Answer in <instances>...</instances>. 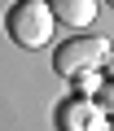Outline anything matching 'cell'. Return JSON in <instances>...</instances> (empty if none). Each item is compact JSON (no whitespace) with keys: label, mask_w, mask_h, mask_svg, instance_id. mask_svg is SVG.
<instances>
[{"label":"cell","mask_w":114,"mask_h":131,"mask_svg":"<svg viewBox=\"0 0 114 131\" xmlns=\"http://www.w3.org/2000/svg\"><path fill=\"white\" fill-rule=\"evenodd\" d=\"M53 26H57V18L44 0H13L9 13H5V31L22 48H44L53 39Z\"/></svg>","instance_id":"obj_1"},{"label":"cell","mask_w":114,"mask_h":131,"mask_svg":"<svg viewBox=\"0 0 114 131\" xmlns=\"http://www.w3.org/2000/svg\"><path fill=\"white\" fill-rule=\"evenodd\" d=\"M105 57H110V48H105V39L101 35H70V39H62L57 44V52H53V70L57 74H66V79H79V74H97L101 66H105Z\"/></svg>","instance_id":"obj_2"},{"label":"cell","mask_w":114,"mask_h":131,"mask_svg":"<svg viewBox=\"0 0 114 131\" xmlns=\"http://www.w3.org/2000/svg\"><path fill=\"white\" fill-rule=\"evenodd\" d=\"M53 122H57V131H105L101 105H97L92 96H79V92H70L62 105H57Z\"/></svg>","instance_id":"obj_3"},{"label":"cell","mask_w":114,"mask_h":131,"mask_svg":"<svg viewBox=\"0 0 114 131\" xmlns=\"http://www.w3.org/2000/svg\"><path fill=\"white\" fill-rule=\"evenodd\" d=\"M48 9L62 26H92L97 22V0H48Z\"/></svg>","instance_id":"obj_4"},{"label":"cell","mask_w":114,"mask_h":131,"mask_svg":"<svg viewBox=\"0 0 114 131\" xmlns=\"http://www.w3.org/2000/svg\"><path fill=\"white\" fill-rule=\"evenodd\" d=\"M70 83H75L79 96H97V92H101V79H97V74H79V79H70Z\"/></svg>","instance_id":"obj_5"},{"label":"cell","mask_w":114,"mask_h":131,"mask_svg":"<svg viewBox=\"0 0 114 131\" xmlns=\"http://www.w3.org/2000/svg\"><path fill=\"white\" fill-rule=\"evenodd\" d=\"M97 105H101V114H110V118H114V79H110V83H101Z\"/></svg>","instance_id":"obj_6"},{"label":"cell","mask_w":114,"mask_h":131,"mask_svg":"<svg viewBox=\"0 0 114 131\" xmlns=\"http://www.w3.org/2000/svg\"><path fill=\"white\" fill-rule=\"evenodd\" d=\"M101 70H105V74H110V79H114V52H110V57H105V66H101Z\"/></svg>","instance_id":"obj_7"},{"label":"cell","mask_w":114,"mask_h":131,"mask_svg":"<svg viewBox=\"0 0 114 131\" xmlns=\"http://www.w3.org/2000/svg\"><path fill=\"white\" fill-rule=\"evenodd\" d=\"M105 131H114V122H105Z\"/></svg>","instance_id":"obj_8"},{"label":"cell","mask_w":114,"mask_h":131,"mask_svg":"<svg viewBox=\"0 0 114 131\" xmlns=\"http://www.w3.org/2000/svg\"><path fill=\"white\" fill-rule=\"evenodd\" d=\"M105 5H114V0H105Z\"/></svg>","instance_id":"obj_9"}]
</instances>
